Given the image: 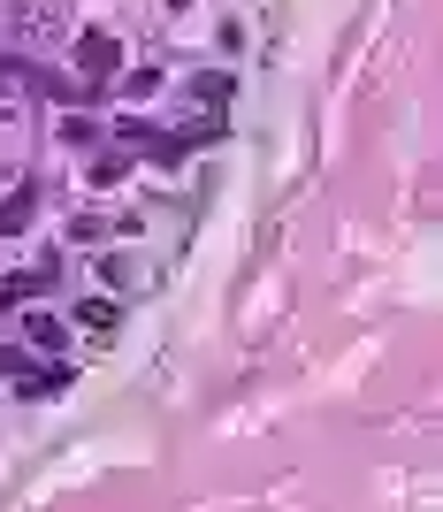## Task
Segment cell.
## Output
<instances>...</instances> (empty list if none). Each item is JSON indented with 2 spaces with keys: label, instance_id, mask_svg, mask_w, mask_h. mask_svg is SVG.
Segmentation results:
<instances>
[{
  "label": "cell",
  "instance_id": "1",
  "mask_svg": "<svg viewBox=\"0 0 443 512\" xmlns=\"http://www.w3.org/2000/svg\"><path fill=\"white\" fill-rule=\"evenodd\" d=\"M54 276H62V260H39V268H16V276L0 283V306H16V299H46V291H54Z\"/></svg>",
  "mask_w": 443,
  "mask_h": 512
},
{
  "label": "cell",
  "instance_id": "2",
  "mask_svg": "<svg viewBox=\"0 0 443 512\" xmlns=\"http://www.w3.org/2000/svg\"><path fill=\"white\" fill-rule=\"evenodd\" d=\"M77 69H92V85H100V77L123 69V46L107 39V31H85V39H77Z\"/></svg>",
  "mask_w": 443,
  "mask_h": 512
},
{
  "label": "cell",
  "instance_id": "3",
  "mask_svg": "<svg viewBox=\"0 0 443 512\" xmlns=\"http://www.w3.org/2000/svg\"><path fill=\"white\" fill-rule=\"evenodd\" d=\"M77 321H85V329H92V337H115V329H123V306H115V299H85V306H77Z\"/></svg>",
  "mask_w": 443,
  "mask_h": 512
},
{
  "label": "cell",
  "instance_id": "4",
  "mask_svg": "<svg viewBox=\"0 0 443 512\" xmlns=\"http://www.w3.org/2000/svg\"><path fill=\"white\" fill-rule=\"evenodd\" d=\"M31 214H39V192H16V199H8V207H0V237L31 230Z\"/></svg>",
  "mask_w": 443,
  "mask_h": 512
}]
</instances>
